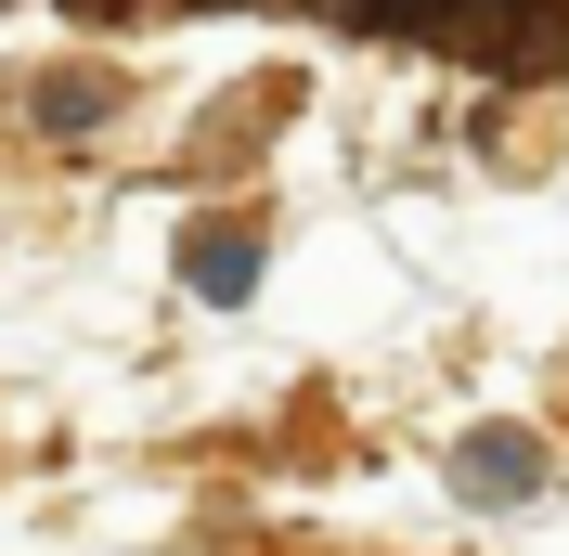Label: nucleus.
Segmentation results:
<instances>
[{"label":"nucleus","mask_w":569,"mask_h":556,"mask_svg":"<svg viewBox=\"0 0 569 556\" xmlns=\"http://www.w3.org/2000/svg\"><path fill=\"white\" fill-rule=\"evenodd\" d=\"M453 479L479 492V505H518V492H531V440H518V427H479V440L453 453Z\"/></svg>","instance_id":"f257e3e1"},{"label":"nucleus","mask_w":569,"mask_h":556,"mask_svg":"<svg viewBox=\"0 0 569 556\" xmlns=\"http://www.w3.org/2000/svg\"><path fill=\"white\" fill-rule=\"evenodd\" d=\"M117 117V78H39V130H91Z\"/></svg>","instance_id":"f03ea898"},{"label":"nucleus","mask_w":569,"mask_h":556,"mask_svg":"<svg viewBox=\"0 0 569 556\" xmlns=\"http://www.w3.org/2000/svg\"><path fill=\"white\" fill-rule=\"evenodd\" d=\"M350 27H453V13H479V0H337Z\"/></svg>","instance_id":"7ed1b4c3"},{"label":"nucleus","mask_w":569,"mask_h":556,"mask_svg":"<svg viewBox=\"0 0 569 556\" xmlns=\"http://www.w3.org/2000/svg\"><path fill=\"white\" fill-rule=\"evenodd\" d=\"M194 285H208V298H247V285H259V259H247L233 234H208V246H194Z\"/></svg>","instance_id":"20e7f679"}]
</instances>
